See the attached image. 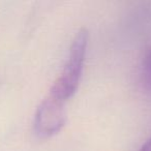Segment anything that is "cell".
<instances>
[{"label":"cell","mask_w":151,"mask_h":151,"mask_svg":"<svg viewBox=\"0 0 151 151\" xmlns=\"http://www.w3.org/2000/svg\"><path fill=\"white\" fill-rule=\"evenodd\" d=\"M87 42H88V32L86 29H81L76 34L73 40L62 73L55 81L50 90L51 94L65 103L75 94L78 88L85 61Z\"/></svg>","instance_id":"cell-1"},{"label":"cell","mask_w":151,"mask_h":151,"mask_svg":"<svg viewBox=\"0 0 151 151\" xmlns=\"http://www.w3.org/2000/svg\"><path fill=\"white\" fill-rule=\"evenodd\" d=\"M65 101L49 92L35 112L33 128L40 138H48L57 134L66 120Z\"/></svg>","instance_id":"cell-2"},{"label":"cell","mask_w":151,"mask_h":151,"mask_svg":"<svg viewBox=\"0 0 151 151\" xmlns=\"http://www.w3.org/2000/svg\"><path fill=\"white\" fill-rule=\"evenodd\" d=\"M142 80L144 87L151 92V48L146 53L142 65Z\"/></svg>","instance_id":"cell-3"},{"label":"cell","mask_w":151,"mask_h":151,"mask_svg":"<svg viewBox=\"0 0 151 151\" xmlns=\"http://www.w3.org/2000/svg\"><path fill=\"white\" fill-rule=\"evenodd\" d=\"M140 151H151V138L143 145V147L141 148Z\"/></svg>","instance_id":"cell-4"}]
</instances>
